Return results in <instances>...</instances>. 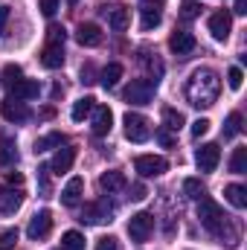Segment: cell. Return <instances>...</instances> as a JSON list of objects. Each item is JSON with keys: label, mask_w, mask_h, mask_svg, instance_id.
<instances>
[{"label": "cell", "mask_w": 247, "mask_h": 250, "mask_svg": "<svg viewBox=\"0 0 247 250\" xmlns=\"http://www.w3.org/2000/svg\"><path fill=\"white\" fill-rule=\"evenodd\" d=\"M218 93H221V79L209 67L195 70L186 82V99L192 108H212L218 102Z\"/></svg>", "instance_id": "6da1fadb"}, {"label": "cell", "mask_w": 247, "mask_h": 250, "mask_svg": "<svg viewBox=\"0 0 247 250\" xmlns=\"http://www.w3.org/2000/svg\"><path fill=\"white\" fill-rule=\"evenodd\" d=\"M198 218H201V224H204L209 233H215V236H221V233L227 230V215H224V207H221V204H215L212 198H201Z\"/></svg>", "instance_id": "7a4b0ae2"}, {"label": "cell", "mask_w": 247, "mask_h": 250, "mask_svg": "<svg viewBox=\"0 0 247 250\" xmlns=\"http://www.w3.org/2000/svg\"><path fill=\"white\" fill-rule=\"evenodd\" d=\"M154 93H157V82H151V79H134L125 87L123 99L128 105H151L154 102Z\"/></svg>", "instance_id": "3957f363"}, {"label": "cell", "mask_w": 247, "mask_h": 250, "mask_svg": "<svg viewBox=\"0 0 247 250\" xmlns=\"http://www.w3.org/2000/svg\"><path fill=\"white\" fill-rule=\"evenodd\" d=\"M123 125H125V137H128L131 143H145V140L151 137V123H148L143 114H131V111H128Z\"/></svg>", "instance_id": "277c9868"}, {"label": "cell", "mask_w": 247, "mask_h": 250, "mask_svg": "<svg viewBox=\"0 0 247 250\" xmlns=\"http://www.w3.org/2000/svg\"><path fill=\"white\" fill-rule=\"evenodd\" d=\"M134 169L143 175V178H160L166 169H169V160L160 157V154H140L134 160Z\"/></svg>", "instance_id": "5b68a950"}, {"label": "cell", "mask_w": 247, "mask_h": 250, "mask_svg": "<svg viewBox=\"0 0 247 250\" xmlns=\"http://www.w3.org/2000/svg\"><path fill=\"white\" fill-rule=\"evenodd\" d=\"M151 230H154V215L151 212H137V215L128 218V233H131L134 242H148Z\"/></svg>", "instance_id": "8992f818"}, {"label": "cell", "mask_w": 247, "mask_h": 250, "mask_svg": "<svg viewBox=\"0 0 247 250\" xmlns=\"http://www.w3.org/2000/svg\"><path fill=\"white\" fill-rule=\"evenodd\" d=\"M163 21V0H143L140 3V26L148 32L154 26H160Z\"/></svg>", "instance_id": "52a82bcc"}, {"label": "cell", "mask_w": 247, "mask_h": 250, "mask_svg": "<svg viewBox=\"0 0 247 250\" xmlns=\"http://www.w3.org/2000/svg\"><path fill=\"white\" fill-rule=\"evenodd\" d=\"M218 160H221L218 143H204V146L195 151V163H198L201 172H215V169H218Z\"/></svg>", "instance_id": "ba28073f"}, {"label": "cell", "mask_w": 247, "mask_h": 250, "mask_svg": "<svg viewBox=\"0 0 247 250\" xmlns=\"http://www.w3.org/2000/svg\"><path fill=\"white\" fill-rule=\"evenodd\" d=\"M206 26H209V35L215 41H227L230 32H233V15L230 12H215V15H209Z\"/></svg>", "instance_id": "9c48e42d"}, {"label": "cell", "mask_w": 247, "mask_h": 250, "mask_svg": "<svg viewBox=\"0 0 247 250\" xmlns=\"http://www.w3.org/2000/svg\"><path fill=\"white\" fill-rule=\"evenodd\" d=\"M90 128H93L96 137L111 134V128H114V114H111L108 105H93V111H90Z\"/></svg>", "instance_id": "30bf717a"}, {"label": "cell", "mask_w": 247, "mask_h": 250, "mask_svg": "<svg viewBox=\"0 0 247 250\" xmlns=\"http://www.w3.org/2000/svg\"><path fill=\"white\" fill-rule=\"evenodd\" d=\"M50 230H53V215H50V209H41V212H35V215L29 218V224H26V236H29L32 242L44 239Z\"/></svg>", "instance_id": "8fae6325"}, {"label": "cell", "mask_w": 247, "mask_h": 250, "mask_svg": "<svg viewBox=\"0 0 247 250\" xmlns=\"http://www.w3.org/2000/svg\"><path fill=\"white\" fill-rule=\"evenodd\" d=\"M0 114H3V120H6V123H15V125L29 120V108H26V102H21V99H15V96L3 99Z\"/></svg>", "instance_id": "7c38bea8"}, {"label": "cell", "mask_w": 247, "mask_h": 250, "mask_svg": "<svg viewBox=\"0 0 247 250\" xmlns=\"http://www.w3.org/2000/svg\"><path fill=\"white\" fill-rule=\"evenodd\" d=\"M79 221H84V224H105V221H111V207H108L105 201L84 204V209H82V218H79Z\"/></svg>", "instance_id": "4fadbf2b"}, {"label": "cell", "mask_w": 247, "mask_h": 250, "mask_svg": "<svg viewBox=\"0 0 247 250\" xmlns=\"http://www.w3.org/2000/svg\"><path fill=\"white\" fill-rule=\"evenodd\" d=\"M73 163H76V148H73V146H62V148L56 151L53 163H50V172H53V175H67V172L73 169Z\"/></svg>", "instance_id": "5bb4252c"}, {"label": "cell", "mask_w": 247, "mask_h": 250, "mask_svg": "<svg viewBox=\"0 0 247 250\" xmlns=\"http://www.w3.org/2000/svg\"><path fill=\"white\" fill-rule=\"evenodd\" d=\"M21 204H23V195H21V192H15L12 187H3V184H0V212H3V215L18 212Z\"/></svg>", "instance_id": "9a60e30c"}, {"label": "cell", "mask_w": 247, "mask_h": 250, "mask_svg": "<svg viewBox=\"0 0 247 250\" xmlns=\"http://www.w3.org/2000/svg\"><path fill=\"white\" fill-rule=\"evenodd\" d=\"M76 41H79L82 47H99V44H102V29H99L96 23H79Z\"/></svg>", "instance_id": "2e32d148"}, {"label": "cell", "mask_w": 247, "mask_h": 250, "mask_svg": "<svg viewBox=\"0 0 247 250\" xmlns=\"http://www.w3.org/2000/svg\"><path fill=\"white\" fill-rule=\"evenodd\" d=\"M82 192H84V181H82V178H70L62 189V204L64 207H79Z\"/></svg>", "instance_id": "e0dca14e"}, {"label": "cell", "mask_w": 247, "mask_h": 250, "mask_svg": "<svg viewBox=\"0 0 247 250\" xmlns=\"http://www.w3.org/2000/svg\"><path fill=\"white\" fill-rule=\"evenodd\" d=\"M169 50L172 53H178V56H186V53H192L195 50V35L192 32H172L169 35Z\"/></svg>", "instance_id": "ac0fdd59"}, {"label": "cell", "mask_w": 247, "mask_h": 250, "mask_svg": "<svg viewBox=\"0 0 247 250\" xmlns=\"http://www.w3.org/2000/svg\"><path fill=\"white\" fill-rule=\"evenodd\" d=\"M38 93H41V87H38L35 79H21V82L12 84V96L21 99V102H26V99H38Z\"/></svg>", "instance_id": "d6986e66"}, {"label": "cell", "mask_w": 247, "mask_h": 250, "mask_svg": "<svg viewBox=\"0 0 247 250\" xmlns=\"http://www.w3.org/2000/svg\"><path fill=\"white\" fill-rule=\"evenodd\" d=\"M41 64L47 70H59L64 64V44H47L41 50Z\"/></svg>", "instance_id": "ffe728a7"}, {"label": "cell", "mask_w": 247, "mask_h": 250, "mask_svg": "<svg viewBox=\"0 0 247 250\" xmlns=\"http://www.w3.org/2000/svg\"><path fill=\"white\" fill-rule=\"evenodd\" d=\"M102 12L108 15V23H111V29H114V32H125V29H128V23H131L128 9H123V6H114V9H102Z\"/></svg>", "instance_id": "44dd1931"}, {"label": "cell", "mask_w": 247, "mask_h": 250, "mask_svg": "<svg viewBox=\"0 0 247 250\" xmlns=\"http://www.w3.org/2000/svg\"><path fill=\"white\" fill-rule=\"evenodd\" d=\"M99 189H102V192H108V195L123 192V189H125V175H123V172H105V175L99 178Z\"/></svg>", "instance_id": "7402d4cb"}, {"label": "cell", "mask_w": 247, "mask_h": 250, "mask_svg": "<svg viewBox=\"0 0 247 250\" xmlns=\"http://www.w3.org/2000/svg\"><path fill=\"white\" fill-rule=\"evenodd\" d=\"M62 146H67L64 134L53 131V134H44V137H38V140H35V154H41V151H50V148H62Z\"/></svg>", "instance_id": "603a6c76"}, {"label": "cell", "mask_w": 247, "mask_h": 250, "mask_svg": "<svg viewBox=\"0 0 247 250\" xmlns=\"http://www.w3.org/2000/svg\"><path fill=\"white\" fill-rule=\"evenodd\" d=\"M93 105H96V99H93V96H82V99H76V102H73V111H70L73 123L87 120V117H90V111H93Z\"/></svg>", "instance_id": "cb8c5ba5"}, {"label": "cell", "mask_w": 247, "mask_h": 250, "mask_svg": "<svg viewBox=\"0 0 247 250\" xmlns=\"http://www.w3.org/2000/svg\"><path fill=\"white\" fill-rule=\"evenodd\" d=\"M120 79H123V64H117V62H111L102 73H99V82H102L105 90H108V87H117Z\"/></svg>", "instance_id": "d4e9b609"}, {"label": "cell", "mask_w": 247, "mask_h": 250, "mask_svg": "<svg viewBox=\"0 0 247 250\" xmlns=\"http://www.w3.org/2000/svg\"><path fill=\"white\" fill-rule=\"evenodd\" d=\"M224 198H227L236 209H245L247 207V189L239 187V184H230V187L224 189Z\"/></svg>", "instance_id": "484cf974"}, {"label": "cell", "mask_w": 247, "mask_h": 250, "mask_svg": "<svg viewBox=\"0 0 247 250\" xmlns=\"http://www.w3.org/2000/svg\"><path fill=\"white\" fill-rule=\"evenodd\" d=\"M242 128H245V117H242L239 111H233V114L224 120V140L239 137V134H242Z\"/></svg>", "instance_id": "4316f807"}, {"label": "cell", "mask_w": 247, "mask_h": 250, "mask_svg": "<svg viewBox=\"0 0 247 250\" xmlns=\"http://www.w3.org/2000/svg\"><path fill=\"white\" fill-rule=\"evenodd\" d=\"M18 163V148L12 140H0V166H15Z\"/></svg>", "instance_id": "83f0119b"}, {"label": "cell", "mask_w": 247, "mask_h": 250, "mask_svg": "<svg viewBox=\"0 0 247 250\" xmlns=\"http://www.w3.org/2000/svg\"><path fill=\"white\" fill-rule=\"evenodd\" d=\"M84 245H87V242H84V236H82L79 230H67V233L62 236V248L64 250H84Z\"/></svg>", "instance_id": "f1b7e54d"}, {"label": "cell", "mask_w": 247, "mask_h": 250, "mask_svg": "<svg viewBox=\"0 0 247 250\" xmlns=\"http://www.w3.org/2000/svg\"><path fill=\"white\" fill-rule=\"evenodd\" d=\"M184 195L192 198V201H201V198H206V189H204V184H201L198 178H186L184 181Z\"/></svg>", "instance_id": "f546056e"}, {"label": "cell", "mask_w": 247, "mask_h": 250, "mask_svg": "<svg viewBox=\"0 0 247 250\" xmlns=\"http://www.w3.org/2000/svg\"><path fill=\"white\" fill-rule=\"evenodd\" d=\"M230 172H233V175H245L247 172V148L245 146L233 151V157H230Z\"/></svg>", "instance_id": "4dcf8cb0"}, {"label": "cell", "mask_w": 247, "mask_h": 250, "mask_svg": "<svg viewBox=\"0 0 247 250\" xmlns=\"http://www.w3.org/2000/svg\"><path fill=\"white\" fill-rule=\"evenodd\" d=\"M163 128H169V131H178L181 125H184V114L181 111H175V108H163Z\"/></svg>", "instance_id": "1f68e13d"}, {"label": "cell", "mask_w": 247, "mask_h": 250, "mask_svg": "<svg viewBox=\"0 0 247 250\" xmlns=\"http://www.w3.org/2000/svg\"><path fill=\"white\" fill-rule=\"evenodd\" d=\"M140 62H143V64H145V67H148V73H151V82H157V79L163 76V62H160L157 56L151 59L148 53H143V56H140Z\"/></svg>", "instance_id": "d6a6232c"}, {"label": "cell", "mask_w": 247, "mask_h": 250, "mask_svg": "<svg viewBox=\"0 0 247 250\" xmlns=\"http://www.w3.org/2000/svg\"><path fill=\"white\" fill-rule=\"evenodd\" d=\"M201 9H204V6H201L198 0H186L184 6H181V21H195V18L201 15Z\"/></svg>", "instance_id": "836d02e7"}, {"label": "cell", "mask_w": 247, "mask_h": 250, "mask_svg": "<svg viewBox=\"0 0 247 250\" xmlns=\"http://www.w3.org/2000/svg\"><path fill=\"white\" fill-rule=\"evenodd\" d=\"M21 79H23V70H21L18 64H6V67H3V82H6L9 87H12L15 82H21Z\"/></svg>", "instance_id": "e575fe53"}, {"label": "cell", "mask_w": 247, "mask_h": 250, "mask_svg": "<svg viewBox=\"0 0 247 250\" xmlns=\"http://www.w3.org/2000/svg\"><path fill=\"white\" fill-rule=\"evenodd\" d=\"M64 38H67L64 26H59V23H50V29H47V44H64Z\"/></svg>", "instance_id": "d590c367"}, {"label": "cell", "mask_w": 247, "mask_h": 250, "mask_svg": "<svg viewBox=\"0 0 247 250\" xmlns=\"http://www.w3.org/2000/svg\"><path fill=\"white\" fill-rule=\"evenodd\" d=\"M242 82H245L242 67H230V70H227V84H230L233 90H239V87H242Z\"/></svg>", "instance_id": "8d00e7d4"}, {"label": "cell", "mask_w": 247, "mask_h": 250, "mask_svg": "<svg viewBox=\"0 0 247 250\" xmlns=\"http://www.w3.org/2000/svg\"><path fill=\"white\" fill-rule=\"evenodd\" d=\"M18 242V227H6L0 230V248H12Z\"/></svg>", "instance_id": "74e56055"}, {"label": "cell", "mask_w": 247, "mask_h": 250, "mask_svg": "<svg viewBox=\"0 0 247 250\" xmlns=\"http://www.w3.org/2000/svg\"><path fill=\"white\" fill-rule=\"evenodd\" d=\"M96 250H120V239L117 236H102L96 242Z\"/></svg>", "instance_id": "f35d334b"}, {"label": "cell", "mask_w": 247, "mask_h": 250, "mask_svg": "<svg viewBox=\"0 0 247 250\" xmlns=\"http://www.w3.org/2000/svg\"><path fill=\"white\" fill-rule=\"evenodd\" d=\"M209 120H204V117H201V120H195V123H192V137H204V134H206V131H209Z\"/></svg>", "instance_id": "ab89813d"}, {"label": "cell", "mask_w": 247, "mask_h": 250, "mask_svg": "<svg viewBox=\"0 0 247 250\" xmlns=\"http://www.w3.org/2000/svg\"><path fill=\"white\" fill-rule=\"evenodd\" d=\"M41 12H44L47 18H53V15L59 12V0H41Z\"/></svg>", "instance_id": "60d3db41"}, {"label": "cell", "mask_w": 247, "mask_h": 250, "mask_svg": "<svg viewBox=\"0 0 247 250\" xmlns=\"http://www.w3.org/2000/svg\"><path fill=\"white\" fill-rule=\"evenodd\" d=\"M145 195H148V189L143 187V184H134V187H131V195H128V198H131V201H143Z\"/></svg>", "instance_id": "b9f144b4"}, {"label": "cell", "mask_w": 247, "mask_h": 250, "mask_svg": "<svg viewBox=\"0 0 247 250\" xmlns=\"http://www.w3.org/2000/svg\"><path fill=\"white\" fill-rule=\"evenodd\" d=\"M9 6H0V35H6V23H9Z\"/></svg>", "instance_id": "7bdbcfd3"}, {"label": "cell", "mask_w": 247, "mask_h": 250, "mask_svg": "<svg viewBox=\"0 0 247 250\" xmlns=\"http://www.w3.org/2000/svg\"><path fill=\"white\" fill-rule=\"evenodd\" d=\"M157 140H160V143H163L166 148H169V146L175 143V140H172V134H169V128H160V131H157Z\"/></svg>", "instance_id": "ee69618b"}, {"label": "cell", "mask_w": 247, "mask_h": 250, "mask_svg": "<svg viewBox=\"0 0 247 250\" xmlns=\"http://www.w3.org/2000/svg\"><path fill=\"white\" fill-rule=\"evenodd\" d=\"M6 181H9L12 187H21V184H23V175H21V172H6Z\"/></svg>", "instance_id": "f6af8a7d"}, {"label": "cell", "mask_w": 247, "mask_h": 250, "mask_svg": "<svg viewBox=\"0 0 247 250\" xmlns=\"http://www.w3.org/2000/svg\"><path fill=\"white\" fill-rule=\"evenodd\" d=\"M233 12H236V15H247V0H236Z\"/></svg>", "instance_id": "bcb514c9"}, {"label": "cell", "mask_w": 247, "mask_h": 250, "mask_svg": "<svg viewBox=\"0 0 247 250\" xmlns=\"http://www.w3.org/2000/svg\"><path fill=\"white\" fill-rule=\"evenodd\" d=\"M0 250H9V248H0Z\"/></svg>", "instance_id": "7dc6e473"}, {"label": "cell", "mask_w": 247, "mask_h": 250, "mask_svg": "<svg viewBox=\"0 0 247 250\" xmlns=\"http://www.w3.org/2000/svg\"><path fill=\"white\" fill-rule=\"evenodd\" d=\"M62 250H64V248H62Z\"/></svg>", "instance_id": "c3c4849f"}]
</instances>
